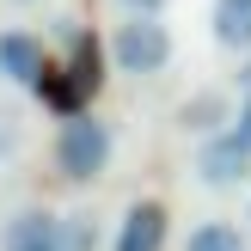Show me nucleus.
<instances>
[{
    "instance_id": "nucleus-9",
    "label": "nucleus",
    "mask_w": 251,
    "mask_h": 251,
    "mask_svg": "<svg viewBox=\"0 0 251 251\" xmlns=\"http://www.w3.org/2000/svg\"><path fill=\"white\" fill-rule=\"evenodd\" d=\"M184 251H251V239L239 227H227V221H202V227H190Z\"/></svg>"
},
{
    "instance_id": "nucleus-12",
    "label": "nucleus",
    "mask_w": 251,
    "mask_h": 251,
    "mask_svg": "<svg viewBox=\"0 0 251 251\" xmlns=\"http://www.w3.org/2000/svg\"><path fill=\"white\" fill-rule=\"evenodd\" d=\"M117 6L129 12V19H135V12H147V19H159V6H166V0H117Z\"/></svg>"
},
{
    "instance_id": "nucleus-4",
    "label": "nucleus",
    "mask_w": 251,
    "mask_h": 251,
    "mask_svg": "<svg viewBox=\"0 0 251 251\" xmlns=\"http://www.w3.org/2000/svg\"><path fill=\"white\" fill-rule=\"evenodd\" d=\"M0 251H68V215L19 208V215L0 227Z\"/></svg>"
},
{
    "instance_id": "nucleus-13",
    "label": "nucleus",
    "mask_w": 251,
    "mask_h": 251,
    "mask_svg": "<svg viewBox=\"0 0 251 251\" xmlns=\"http://www.w3.org/2000/svg\"><path fill=\"white\" fill-rule=\"evenodd\" d=\"M233 135H239V141L251 147V98H245V104H239V117H233Z\"/></svg>"
},
{
    "instance_id": "nucleus-8",
    "label": "nucleus",
    "mask_w": 251,
    "mask_h": 251,
    "mask_svg": "<svg viewBox=\"0 0 251 251\" xmlns=\"http://www.w3.org/2000/svg\"><path fill=\"white\" fill-rule=\"evenodd\" d=\"M215 43L251 55V0H215Z\"/></svg>"
},
{
    "instance_id": "nucleus-5",
    "label": "nucleus",
    "mask_w": 251,
    "mask_h": 251,
    "mask_svg": "<svg viewBox=\"0 0 251 251\" xmlns=\"http://www.w3.org/2000/svg\"><path fill=\"white\" fill-rule=\"evenodd\" d=\"M43 43H37L31 31H0V74L6 80H19V86H37L43 80Z\"/></svg>"
},
{
    "instance_id": "nucleus-1",
    "label": "nucleus",
    "mask_w": 251,
    "mask_h": 251,
    "mask_svg": "<svg viewBox=\"0 0 251 251\" xmlns=\"http://www.w3.org/2000/svg\"><path fill=\"white\" fill-rule=\"evenodd\" d=\"M55 166H61V178H74V184L98 178V172L110 166V123H98V117H86V110H74V117L61 123Z\"/></svg>"
},
{
    "instance_id": "nucleus-15",
    "label": "nucleus",
    "mask_w": 251,
    "mask_h": 251,
    "mask_svg": "<svg viewBox=\"0 0 251 251\" xmlns=\"http://www.w3.org/2000/svg\"><path fill=\"white\" fill-rule=\"evenodd\" d=\"M245 80H251V74H245Z\"/></svg>"
},
{
    "instance_id": "nucleus-11",
    "label": "nucleus",
    "mask_w": 251,
    "mask_h": 251,
    "mask_svg": "<svg viewBox=\"0 0 251 251\" xmlns=\"http://www.w3.org/2000/svg\"><path fill=\"white\" fill-rule=\"evenodd\" d=\"M19 147H25L19 123H12V117H0V159H12V153H19Z\"/></svg>"
},
{
    "instance_id": "nucleus-7",
    "label": "nucleus",
    "mask_w": 251,
    "mask_h": 251,
    "mask_svg": "<svg viewBox=\"0 0 251 251\" xmlns=\"http://www.w3.org/2000/svg\"><path fill=\"white\" fill-rule=\"evenodd\" d=\"M159 239H166V208L159 202H135L129 215H123L117 251H159Z\"/></svg>"
},
{
    "instance_id": "nucleus-3",
    "label": "nucleus",
    "mask_w": 251,
    "mask_h": 251,
    "mask_svg": "<svg viewBox=\"0 0 251 251\" xmlns=\"http://www.w3.org/2000/svg\"><path fill=\"white\" fill-rule=\"evenodd\" d=\"M196 178L208 184V190H239V184L251 178V147L239 141V135H208L202 153H196Z\"/></svg>"
},
{
    "instance_id": "nucleus-6",
    "label": "nucleus",
    "mask_w": 251,
    "mask_h": 251,
    "mask_svg": "<svg viewBox=\"0 0 251 251\" xmlns=\"http://www.w3.org/2000/svg\"><path fill=\"white\" fill-rule=\"evenodd\" d=\"M221 123H233V98L227 92H196L178 104V129L184 135H227Z\"/></svg>"
},
{
    "instance_id": "nucleus-2",
    "label": "nucleus",
    "mask_w": 251,
    "mask_h": 251,
    "mask_svg": "<svg viewBox=\"0 0 251 251\" xmlns=\"http://www.w3.org/2000/svg\"><path fill=\"white\" fill-rule=\"evenodd\" d=\"M110 55H117V68L123 74H159L172 61V31L159 19H147V12H135L129 25H117V37H110Z\"/></svg>"
},
{
    "instance_id": "nucleus-10",
    "label": "nucleus",
    "mask_w": 251,
    "mask_h": 251,
    "mask_svg": "<svg viewBox=\"0 0 251 251\" xmlns=\"http://www.w3.org/2000/svg\"><path fill=\"white\" fill-rule=\"evenodd\" d=\"M68 251H98V221L92 215H68Z\"/></svg>"
},
{
    "instance_id": "nucleus-14",
    "label": "nucleus",
    "mask_w": 251,
    "mask_h": 251,
    "mask_svg": "<svg viewBox=\"0 0 251 251\" xmlns=\"http://www.w3.org/2000/svg\"><path fill=\"white\" fill-rule=\"evenodd\" d=\"M12 6H37V0H12Z\"/></svg>"
}]
</instances>
